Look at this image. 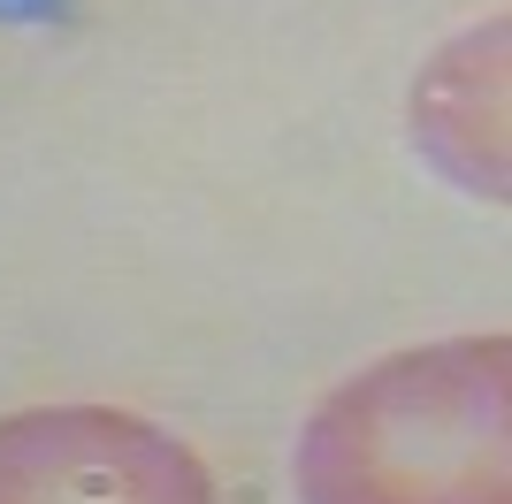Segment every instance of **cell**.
<instances>
[{"label":"cell","mask_w":512,"mask_h":504,"mask_svg":"<svg viewBox=\"0 0 512 504\" xmlns=\"http://www.w3.org/2000/svg\"><path fill=\"white\" fill-rule=\"evenodd\" d=\"M0 504H214V482L138 413L46 405L0 420Z\"/></svg>","instance_id":"obj_2"},{"label":"cell","mask_w":512,"mask_h":504,"mask_svg":"<svg viewBox=\"0 0 512 504\" xmlns=\"http://www.w3.org/2000/svg\"><path fill=\"white\" fill-rule=\"evenodd\" d=\"M505 336L398 352L321 398L299 436L306 504H512Z\"/></svg>","instance_id":"obj_1"}]
</instances>
